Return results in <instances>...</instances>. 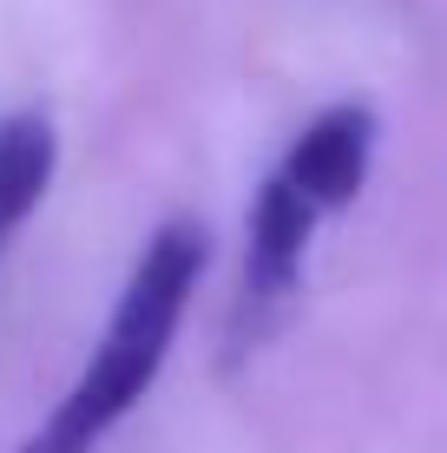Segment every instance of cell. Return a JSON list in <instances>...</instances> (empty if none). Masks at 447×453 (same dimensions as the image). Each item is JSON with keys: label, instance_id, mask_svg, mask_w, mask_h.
Segmentation results:
<instances>
[{"label": "cell", "instance_id": "cell-4", "mask_svg": "<svg viewBox=\"0 0 447 453\" xmlns=\"http://www.w3.org/2000/svg\"><path fill=\"white\" fill-rule=\"evenodd\" d=\"M59 165V138L46 112H7L0 119V257H7L13 230L40 211L46 184Z\"/></svg>", "mask_w": 447, "mask_h": 453}, {"label": "cell", "instance_id": "cell-2", "mask_svg": "<svg viewBox=\"0 0 447 453\" xmlns=\"http://www.w3.org/2000/svg\"><path fill=\"white\" fill-rule=\"evenodd\" d=\"M375 138H381L375 105L368 99H335L289 138L276 178H283L316 217H329V211H343V204L362 197L368 165H375Z\"/></svg>", "mask_w": 447, "mask_h": 453}, {"label": "cell", "instance_id": "cell-1", "mask_svg": "<svg viewBox=\"0 0 447 453\" xmlns=\"http://www.w3.org/2000/svg\"><path fill=\"white\" fill-rule=\"evenodd\" d=\"M204 257H211L204 224H191V217H172V224L151 230L145 250H138V263H132V276H126V289H119V309H112V322H105L92 362L80 368V381L59 395V408L13 453H92L145 401V388L158 381L165 355H172V335H178L184 309H191Z\"/></svg>", "mask_w": 447, "mask_h": 453}, {"label": "cell", "instance_id": "cell-3", "mask_svg": "<svg viewBox=\"0 0 447 453\" xmlns=\"http://www.w3.org/2000/svg\"><path fill=\"white\" fill-rule=\"evenodd\" d=\"M316 224L322 217L303 204L276 171L257 184L250 230H243V289H237V322H250V335L303 289V263H310Z\"/></svg>", "mask_w": 447, "mask_h": 453}]
</instances>
